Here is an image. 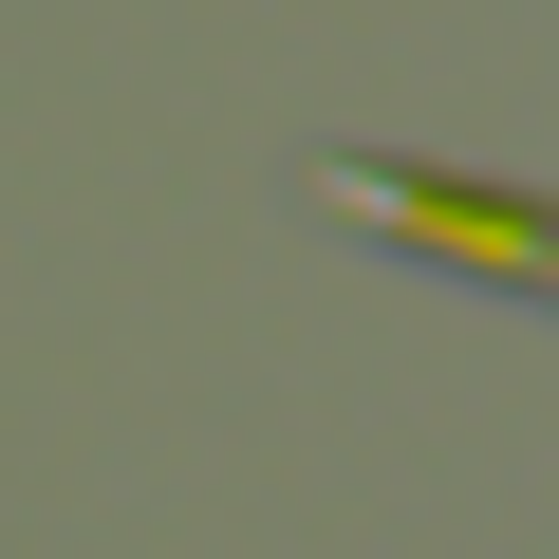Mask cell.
<instances>
[{"label": "cell", "instance_id": "cell-1", "mask_svg": "<svg viewBox=\"0 0 559 559\" xmlns=\"http://www.w3.org/2000/svg\"><path fill=\"white\" fill-rule=\"evenodd\" d=\"M318 205H355V224H411V242H466L485 280H559V224H522V205H466V187H411V168H318Z\"/></svg>", "mask_w": 559, "mask_h": 559}]
</instances>
